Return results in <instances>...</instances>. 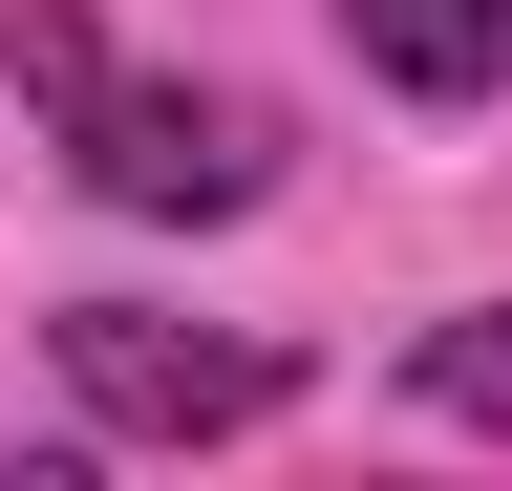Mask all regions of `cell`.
I'll use <instances>...</instances> for the list:
<instances>
[{"label":"cell","instance_id":"obj_1","mask_svg":"<svg viewBox=\"0 0 512 491\" xmlns=\"http://www.w3.org/2000/svg\"><path fill=\"white\" fill-rule=\"evenodd\" d=\"M64 406L107 427V449H235V427H278L299 406V363L278 342H214V321H150V299H64Z\"/></svg>","mask_w":512,"mask_h":491},{"label":"cell","instance_id":"obj_2","mask_svg":"<svg viewBox=\"0 0 512 491\" xmlns=\"http://www.w3.org/2000/svg\"><path fill=\"white\" fill-rule=\"evenodd\" d=\"M64 171H86L107 214H150V235H214V214L278 193V129H256L235 86H128L107 65L86 107H64Z\"/></svg>","mask_w":512,"mask_h":491},{"label":"cell","instance_id":"obj_3","mask_svg":"<svg viewBox=\"0 0 512 491\" xmlns=\"http://www.w3.org/2000/svg\"><path fill=\"white\" fill-rule=\"evenodd\" d=\"M342 43H363V86H406V107H491L512 86V0H342Z\"/></svg>","mask_w":512,"mask_h":491},{"label":"cell","instance_id":"obj_4","mask_svg":"<svg viewBox=\"0 0 512 491\" xmlns=\"http://www.w3.org/2000/svg\"><path fill=\"white\" fill-rule=\"evenodd\" d=\"M406 385H427L448 427H491V449H512V299H470V321H427V363H406Z\"/></svg>","mask_w":512,"mask_h":491},{"label":"cell","instance_id":"obj_5","mask_svg":"<svg viewBox=\"0 0 512 491\" xmlns=\"http://www.w3.org/2000/svg\"><path fill=\"white\" fill-rule=\"evenodd\" d=\"M0 65H22V107L64 129V107L107 86V43H86V0H0Z\"/></svg>","mask_w":512,"mask_h":491}]
</instances>
